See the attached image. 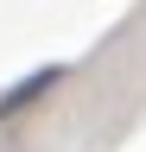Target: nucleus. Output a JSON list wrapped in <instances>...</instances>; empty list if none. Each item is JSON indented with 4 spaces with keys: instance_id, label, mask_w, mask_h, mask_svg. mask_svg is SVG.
Instances as JSON below:
<instances>
[{
    "instance_id": "nucleus-1",
    "label": "nucleus",
    "mask_w": 146,
    "mask_h": 152,
    "mask_svg": "<svg viewBox=\"0 0 146 152\" xmlns=\"http://www.w3.org/2000/svg\"><path fill=\"white\" fill-rule=\"evenodd\" d=\"M57 76H64V64H45V70H32L26 83H13L7 95H0V121H13V114H19L26 102H38V95H45L51 83H57Z\"/></svg>"
}]
</instances>
